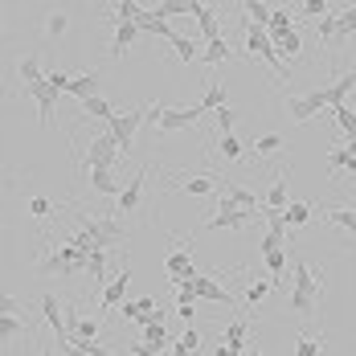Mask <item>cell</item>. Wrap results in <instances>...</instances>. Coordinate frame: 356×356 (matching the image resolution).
Wrapping results in <instances>:
<instances>
[{"label":"cell","mask_w":356,"mask_h":356,"mask_svg":"<svg viewBox=\"0 0 356 356\" xmlns=\"http://www.w3.org/2000/svg\"><path fill=\"white\" fill-rule=\"evenodd\" d=\"M291 312L295 316H312L316 312V303H320V295H323V283L316 279V270L303 262V258H295L291 262Z\"/></svg>","instance_id":"6da1fadb"},{"label":"cell","mask_w":356,"mask_h":356,"mask_svg":"<svg viewBox=\"0 0 356 356\" xmlns=\"http://www.w3.org/2000/svg\"><path fill=\"white\" fill-rule=\"evenodd\" d=\"M78 229L95 242V250H111V246H119V242H127V229H123L119 217H86V213H78Z\"/></svg>","instance_id":"7a4b0ae2"},{"label":"cell","mask_w":356,"mask_h":356,"mask_svg":"<svg viewBox=\"0 0 356 356\" xmlns=\"http://www.w3.org/2000/svg\"><path fill=\"white\" fill-rule=\"evenodd\" d=\"M78 270H86V254L74 246V242H62V246L54 250V254H45V258H37V275H78Z\"/></svg>","instance_id":"3957f363"},{"label":"cell","mask_w":356,"mask_h":356,"mask_svg":"<svg viewBox=\"0 0 356 356\" xmlns=\"http://www.w3.org/2000/svg\"><path fill=\"white\" fill-rule=\"evenodd\" d=\"M246 54H250V58H262V62H266V66H270L275 74H286V62L279 58V49H275V41L266 37V29H258L254 21L246 25Z\"/></svg>","instance_id":"277c9868"},{"label":"cell","mask_w":356,"mask_h":356,"mask_svg":"<svg viewBox=\"0 0 356 356\" xmlns=\"http://www.w3.org/2000/svg\"><path fill=\"white\" fill-rule=\"evenodd\" d=\"M140 123H143V107H131L127 115H115V119L107 123V131H111V140L119 143V152H131V147H136Z\"/></svg>","instance_id":"5b68a950"},{"label":"cell","mask_w":356,"mask_h":356,"mask_svg":"<svg viewBox=\"0 0 356 356\" xmlns=\"http://www.w3.org/2000/svg\"><path fill=\"white\" fill-rule=\"evenodd\" d=\"M323 107H327L323 90H312V95H286V115H291V123H307V119H316Z\"/></svg>","instance_id":"8992f818"},{"label":"cell","mask_w":356,"mask_h":356,"mask_svg":"<svg viewBox=\"0 0 356 356\" xmlns=\"http://www.w3.org/2000/svg\"><path fill=\"white\" fill-rule=\"evenodd\" d=\"M115 156H119V143L111 140V131H103V136H95V140L86 143V172L90 168H115Z\"/></svg>","instance_id":"52a82bcc"},{"label":"cell","mask_w":356,"mask_h":356,"mask_svg":"<svg viewBox=\"0 0 356 356\" xmlns=\"http://www.w3.org/2000/svg\"><path fill=\"white\" fill-rule=\"evenodd\" d=\"M250 221H254V213L238 209L234 201H225V197H221V205H217V213L205 221V229H246Z\"/></svg>","instance_id":"ba28073f"},{"label":"cell","mask_w":356,"mask_h":356,"mask_svg":"<svg viewBox=\"0 0 356 356\" xmlns=\"http://www.w3.org/2000/svg\"><path fill=\"white\" fill-rule=\"evenodd\" d=\"M25 90H29V99L37 103L41 123H45V127H54V111H58V99H62V95H58V90H54L45 78H41V82H33V86H25Z\"/></svg>","instance_id":"9c48e42d"},{"label":"cell","mask_w":356,"mask_h":356,"mask_svg":"<svg viewBox=\"0 0 356 356\" xmlns=\"http://www.w3.org/2000/svg\"><path fill=\"white\" fill-rule=\"evenodd\" d=\"M143 180H147V168H143V172H136V177L123 184V193H119V201H115V209H119V213L131 217L136 209H140V201H143Z\"/></svg>","instance_id":"30bf717a"},{"label":"cell","mask_w":356,"mask_h":356,"mask_svg":"<svg viewBox=\"0 0 356 356\" xmlns=\"http://www.w3.org/2000/svg\"><path fill=\"white\" fill-rule=\"evenodd\" d=\"M127 283H131V270H127V266H123V270H115V279H111L107 291H103V312H115V307H123Z\"/></svg>","instance_id":"8fae6325"},{"label":"cell","mask_w":356,"mask_h":356,"mask_svg":"<svg viewBox=\"0 0 356 356\" xmlns=\"http://www.w3.org/2000/svg\"><path fill=\"white\" fill-rule=\"evenodd\" d=\"M193 291H197V299H209V303H225V307H234L229 291H225V286H217L209 275H197V279H193Z\"/></svg>","instance_id":"7c38bea8"},{"label":"cell","mask_w":356,"mask_h":356,"mask_svg":"<svg viewBox=\"0 0 356 356\" xmlns=\"http://www.w3.org/2000/svg\"><path fill=\"white\" fill-rule=\"evenodd\" d=\"M90 188H95L99 197H115V201H119V193H123V184H119V177H115L111 168H90Z\"/></svg>","instance_id":"4fadbf2b"},{"label":"cell","mask_w":356,"mask_h":356,"mask_svg":"<svg viewBox=\"0 0 356 356\" xmlns=\"http://www.w3.org/2000/svg\"><path fill=\"white\" fill-rule=\"evenodd\" d=\"M37 303H41V316H45V320H49V327H54V336L66 344V320H62V303H58L54 295H41Z\"/></svg>","instance_id":"5bb4252c"},{"label":"cell","mask_w":356,"mask_h":356,"mask_svg":"<svg viewBox=\"0 0 356 356\" xmlns=\"http://www.w3.org/2000/svg\"><path fill=\"white\" fill-rule=\"evenodd\" d=\"M180 193H188V197H209V193H217L221 188V177H188V180H177Z\"/></svg>","instance_id":"9a60e30c"},{"label":"cell","mask_w":356,"mask_h":356,"mask_svg":"<svg viewBox=\"0 0 356 356\" xmlns=\"http://www.w3.org/2000/svg\"><path fill=\"white\" fill-rule=\"evenodd\" d=\"M193 17H197V25H201V33H205V45L221 37V25H217V13L209 8V4H197V0H193Z\"/></svg>","instance_id":"2e32d148"},{"label":"cell","mask_w":356,"mask_h":356,"mask_svg":"<svg viewBox=\"0 0 356 356\" xmlns=\"http://www.w3.org/2000/svg\"><path fill=\"white\" fill-rule=\"evenodd\" d=\"M327 168H332V177H356V156L348 147H332L327 152Z\"/></svg>","instance_id":"e0dca14e"},{"label":"cell","mask_w":356,"mask_h":356,"mask_svg":"<svg viewBox=\"0 0 356 356\" xmlns=\"http://www.w3.org/2000/svg\"><path fill=\"white\" fill-rule=\"evenodd\" d=\"M136 37H140V25H136V21H119V25H115V41H111V58H123Z\"/></svg>","instance_id":"ac0fdd59"},{"label":"cell","mask_w":356,"mask_h":356,"mask_svg":"<svg viewBox=\"0 0 356 356\" xmlns=\"http://www.w3.org/2000/svg\"><path fill=\"white\" fill-rule=\"evenodd\" d=\"M356 86V70L348 74H340V82H332L327 90H323V99H327V111L332 107H344V99H348V90Z\"/></svg>","instance_id":"d6986e66"},{"label":"cell","mask_w":356,"mask_h":356,"mask_svg":"<svg viewBox=\"0 0 356 356\" xmlns=\"http://www.w3.org/2000/svg\"><path fill=\"white\" fill-rule=\"evenodd\" d=\"M86 275H95V291H107V250H90L86 254Z\"/></svg>","instance_id":"ffe728a7"},{"label":"cell","mask_w":356,"mask_h":356,"mask_svg":"<svg viewBox=\"0 0 356 356\" xmlns=\"http://www.w3.org/2000/svg\"><path fill=\"white\" fill-rule=\"evenodd\" d=\"M70 95L82 103V99H90V95H99V74L86 70V74H70Z\"/></svg>","instance_id":"44dd1931"},{"label":"cell","mask_w":356,"mask_h":356,"mask_svg":"<svg viewBox=\"0 0 356 356\" xmlns=\"http://www.w3.org/2000/svg\"><path fill=\"white\" fill-rule=\"evenodd\" d=\"M221 107H229V95H225V86H221V82H209V86H205V95H201V103H197V111H201V115H205V111H221Z\"/></svg>","instance_id":"7402d4cb"},{"label":"cell","mask_w":356,"mask_h":356,"mask_svg":"<svg viewBox=\"0 0 356 356\" xmlns=\"http://www.w3.org/2000/svg\"><path fill=\"white\" fill-rule=\"evenodd\" d=\"M246 336H250V320H229L225 323V348L242 353V348H246Z\"/></svg>","instance_id":"603a6c76"},{"label":"cell","mask_w":356,"mask_h":356,"mask_svg":"<svg viewBox=\"0 0 356 356\" xmlns=\"http://www.w3.org/2000/svg\"><path fill=\"white\" fill-rule=\"evenodd\" d=\"M283 221H286V229H299V225H307V221H312V205H307V201H286Z\"/></svg>","instance_id":"cb8c5ba5"},{"label":"cell","mask_w":356,"mask_h":356,"mask_svg":"<svg viewBox=\"0 0 356 356\" xmlns=\"http://www.w3.org/2000/svg\"><path fill=\"white\" fill-rule=\"evenodd\" d=\"M262 209H286V172H279V180L266 188V197H262Z\"/></svg>","instance_id":"d4e9b609"},{"label":"cell","mask_w":356,"mask_h":356,"mask_svg":"<svg viewBox=\"0 0 356 356\" xmlns=\"http://www.w3.org/2000/svg\"><path fill=\"white\" fill-rule=\"evenodd\" d=\"M225 201H234V205H238V209H246V213H258V193H250V188L225 184Z\"/></svg>","instance_id":"484cf974"},{"label":"cell","mask_w":356,"mask_h":356,"mask_svg":"<svg viewBox=\"0 0 356 356\" xmlns=\"http://www.w3.org/2000/svg\"><path fill=\"white\" fill-rule=\"evenodd\" d=\"M17 78H21L25 86L41 82V78H45V74H41V58H37V54H25V58L17 62Z\"/></svg>","instance_id":"4316f807"},{"label":"cell","mask_w":356,"mask_h":356,"mask_svg":"<svg viewBox=\"0 0 356 356\" xmlns=\"http://www.w3.org/2000/svg\"><path fill=\"white\" fill-rule=\"evenodd\" d=\"M291 29H295V25H291V8H275V13H270V25H266V37L279 41V37H286Z\"/></svg>","instance_id":"83f0119b"},{"label":"cell","mask_w":356,"mask_h":356,"mask_svg":"<svg viewBox=\"0 0 356 356\" xmlns=\"http://www.w3.org/2000/svg\"><path fill=\"white\" fill-rule=\"evenodd\" d=\"M82 111H86V115H95V119H103V123H111V119L119 115V111L111 107L107 99H103V95H90V99H82Z\"/></svg>","instance_id":"f1b7e54d"},{"label":"cell","mask_w":356,"mask_h":356,"mask_svg":"<svg viewBox=\"0 0 356 356\" xmlns=\"http://www.w3.org/2000/svg\"><path fill=\"white\" fill-rule=\"evenodd\" d=\"M140 33H156V37H164V41H172V25L164 21V17H156V13H143V21H140Z\"/></svg>","instance_id":"f546056e"},{"label":"cell","mask_w":356,"mask_h":356,"mask_svg":"<svg viewBox=\"0 0 356 356\" xmlns=\"http://www.w3.org/2000/svg\"><path fill=\"white\" fill-rule=\"evenodd\" d=\"M66 29H70V17H66L62 8H49V13H45V37H49V41H58Z\"/></svg>","instance_id":"4dcf8cb0"},{"label":"cell","mask_w":356,"mask_h":356,"mask_svg":"<svg viewBox=\"0 0 356 356\" xmlns=\"http://www.w3.org/2000/svg\"><path fill=\"white\" fill-rule=\"evenodd\" d=\"M275 152H283V136H279V131H266V136L254 140V156H258V160H266V156H275Z\"/></svg>","instance_id":"1f68e13d"},{"label":"cell","mask_w":356,"mask_h":356,"mask_svg":"<svg viewBox=\"0 0 356 356\" xmlns=\"http://www.w3.org/2000/svg\"><path fill=\"white\" fill-rule=\"evenodd\" d=\"M275 49H279V58H283V62H295V58L303 54V41H299V33L291 29L286 37H279V41H275Z\"/></svg>","instance_id":"d6a6232c"},{"label":"cell","mask_w":356,"mask_h":356,"mask_svg":"<svg viewBox=\"0 0 356 356\" xmlns=\"http://www.w3.org/2000/svg\"><path fill=\"white\" fill-rule=\"evenodd\" d=\"M242 152H246V147H242V140H238L234 131H229V136H217V156H221V160H242Z\"/></svg>","instance_id":"836d02e7"},{"label":"cell","mask_w":356,"mask_h":356,"mask_svg":"<svg viewBox=\"0 0 356 356\" xmlns=\"http://www.w3.org/2000/svg\"><path fill=\"white\" fill-rule=\"evenodd\" d=\"M168 45L177 49V58H180V62H201V49L193 45V37L177 33V37H172V41H168Z\"/></svg>","instance_id":"e575fe53"},{"label":"cell","mask_w":356,"mask_h":356,"mask_svg":"<svg viewBox=\"0 0 356 356\" xmlns=\"http://www.w3.org/2000/svg\"><path fill=\"white\" fill-rule=\"evenodd\" d=\"M225 58H229V41H225V37H217V41H209V45L201 49V62H209V66L225 62Z\"/></svg>","instance_id":"d590c367"},{"label":"cell","mask_w":356,"mask_h":356,"mask_svg":"<svg viewBox=\"0 0 356 356\" xmlns=\"http://www.w3.org/2000/svg\"><path fill=\"white\" fill-rule=\"evenodd\" d=\"M140 344H147V348H160V353H164V348H168V327H164V323L143 327V340H140Z\"/></svg>","instance_id":"8d00e7d4"},{"label":"cell","mask_w":356,"mask_h":356,"mask_svg":"<svg viewBox=\"0 0 356 356\" xmlns=\"http://www.w3.org/2000/svg\"><path fill=\"white\" fill-rule=\"evenodd\" d=\"M242 13H250V21H254L258 29H266V25H270V13H275V8H270V4H258V0H246V4H242Z\"/></svg>","instance_id":"74e56055"},{"label":"cell","mask_w":356,"mask_h":356,"mask_svg":"<svg viewBox=\"0 0 356 356\" xmlns=\"http://www.w3.org/2000/svg\"><path fill=\"white\" fill-rule=\"evenodd\" d=\"M332 115H336V123H340V131L348 136V140H356V111L344 103V107H332Z\"/></svg>","instance_id":"f35d334b"},{"label":"cell","mask_w":356,"mask_h":356,"mask_svg":"<svg viewBox=\"0 0 356 356\" xmlns=\"http://www.w3.org/2000/svg\"><path fill=\"white\" fill-rule=\"evenodd\" d=\"M152 13H156V17H164V21H168V17H193V4H177V0H164V4H156Z\"/></svg>","instance_id":"ab89813d"},{"label":"cell","mask_w":356,"mask_h":356,"mask_svg":"<svg viewBox=\"0 0 356 356\" xmlns=\"http://www.w3.org/2000/svg\"><path fill=\"white\" fill-rule=\"evenodd\" d=\"M356 33V4H348V8H340V29H336V41H344V37Z\"/></svg>","instance_id":"60d3db41"},{"label":"cell","mask_w":356,"mask_h":356,"mask_svg":"<svg viewBox=\"0 0 356 356\" xmlns=\"http://www.w3.org/2000/svg\"><path fill=\"white\" fill-rule=\"evenodd\" d=\"M327 221H332V225H340L344 234H356V209H332Z\"/></svg>","instance_id":"b9f144b4"},{"label":"cell","mask_w":356,"mask_h":356,"mask_svg":"<svg viewBox=\"0 0 356 356\" xmlns=\"http://www.w3.org/2000/svg\"><path fill=\"white\" fill-rule=\"evenodd\" d=\"M336 29H340V13L320 17V41H323V45H332V41H336Z\"/></svg>","instance_id":"7bdbcfd3"},{"label":"cell","mask_w":356,"mask_h":356,"mask_svg":"<svg viewBox=\"0 0 356 356\" xmlns=\"http://www.w3.org/2000/svg\"><path fill=\"white\" fill-rule=\"evenodd\" d=\"M323 353V336H299L295 356H320Z\"/></svg>","instance_id":"ee69618b"},{"label":"cell","mask_w":356,"mask_h":356,"mask_svg":"<svg viewBox=\"0 0 356 356\" xmlns=\"http://www.w3.org/2000/svg\"><path fill=\"white\" fill-rule=\"evenodd\" d=\"M49 213H54V201H49V197H41V193H37V197H29V217L45 221Z\"/></svg>","instance_id":"f6af8a7d"},{"label":"cell","mask_w":356,"mask_h":356,"mask_svg":"<svg viewBox=\"0 0 356 356\" xmlns=\"http://www.w3.org/2000/svg\"><path fill=\"white\" fill-rule=\"evenodd\" d=\"M266 295H270V283H266V279L250 283V286H246V307H258V303H262Z\"/></svg>","instance_id":"bcb514c9"},{"label":"cell","mask_w":356,"mask_h":356,"mask_svg":"<svg viewBox=\"0 0 356 356\" xmlns=\"http://www.w3.org/2000/svg\"><path fill=\"white\" fill-rule=\"evenodd\" d=\"M25 332V320L21 316H4L0 320V340H13V336H21Z\"/></svg>","instance_id":"7dc6e473"},{"label":"cell","mask_w":356,"mask_h":356,"mask_svg":"<svg viewBox=\"0 0 356 356\" xmlns=\"http://www.w3.org/2000/svg\"><path fill=\"white\" fill-rule=\"evenodd\" d=\"M213 119H217V131H221V136H229V131H234V123H238V111H234V107H221Z\"/></svg>","instance_id":"c3c4849f"},{"label":"cell","mask_w":356,"mask_h":356,"mask_svg":"<svg viewBox=\"0 0 356 356\" xmlns=\"http://www.w3.org/2000/svg\"><path fill=\"white\" fill-rule=\"evenodd\" d=\"M262 258H266V270H270V275H283L286 270V254L283 250H266Z\"/></svg>","instance_id":"681fc988"},{"label":"cell","mask_w":356,"mask_h":356,"mask_svg":"<svg viewBox=\"0 0 356 356\" xmlns=\"http://www.w3.org/2000/svg\"><path fill=\"white\" fill-rule=\"evenodd\" d=\"M45 82L58 90V95H70V74H62V70H49L45 74Z\"/></svg>","instance_id":"f907efd6"},{"label":"cell","mask_w":356,"mask_h":356,"mask_svg":"<svg viewBox=\"0 0 356 356\" xmlns=\"http://www.w3.org/2000/svg\"><path fill=\"white\" fill-rule=\"evenodd\" d=\"M299 13H303V17H327L332 8H327L323 0H303V4H299Z\"/></svg>","instance_id":"816d5d0a"},{"label":"cell","mask_w":356,"mask_h":356,"mask_svg":"<svg viewBox=\"0 0 356 356\" xmlns=\"http://www.w3.org/2000/svg\"><path fill=\"white\" fill-rule=\"evenodd\" d=\"M180 348H188V353H193V348H197V344H201V332H197V327H193V323H188V327H184V332H180V340H177Z\"/></svg>","instance_id":"f5cc1de1"},{"label":"cell","mask_w":356,"mask_h":356,"mask_svg":"<svg viewBox=\"0 0 356 356\" xmlns=\"http://www.w3.org/2000/svg\"><path fill=\"white\" fill-rule=\"evenodd\" d=\"M17 312H21L17 295H0V320H4V316H17Z\"/></svg>","instance_id":"db71d44e"},{"label":"cell","mask_w":356,"mask_h":356,"mask_svg":"<svg viewBox=\"0 0 356 356\" xmlns=\"http://www.w3.org/2000/svg\"><path fill=\"white\" fill-rule=\"evenodd\" d=\"M177 316L184 323H193V316H197V307H193V303H177Z\"/></svg>","instance_id":"11a10c76"},{"label":"cell","mask_w":356,"mask_h":356,"mask_svg":"<svg viewBox=\"0 0 356 356\" xmlns=\"http://www.w3.org/2000/svg\"><path fill=\"white\" fill-rule=\"evenodd\" d=\"M213 356H242V353H234V348H225V344H221V348H217Z\"/></svg>","instance_id":"9f6ffc18"},{"label":"cell","mask_w":356,"mask_h":356,"mask_svg":"<svg viewBox=\"0 0 356 356\" xmlns=\"http://www.w3.org/2000/svg\"><path fill=\"white\" fill-rule=\"evenodd\" d=\"M172 356H193V353H188V348H180V344H177V348H172Z\"/></svg>","instance_id":"6f0895ef"},{"label":"cell","mask_w":356,"mask_h":356,"mask_svg":"<svg viewBox=\"0 0 356 356\" xmlns=\"http://www.w3.org/2000/svg\"><path fill=\"white\" fill-rule=\"evenodd\" d=\"M344 147H348V152H353V156H356V140H348V143H344Z\"/></svg>","instance_id":"680465c9"},{"label":"cell","mask_w":356,"mask_h":356,"mask_svg":"<svg viewBox=\"0 0 356 356\" xmlns=\"http://www.w3.org/2000/svg\"><path fill=\"white\" fill-rule=\"evenodd\" d=\"M4 21H8V17H4V8H0V29H4Z\"/></svg>","instance_id":"91938a15"},{"label":"cell","mask_w":356,"mask_h":356,"mask_svg":"<svg viewBox=\"0 0 356 356\" xmlns=\"http://www.w3.org/2000/svg\"><path fill=\"white\" fill-rule=\"evenodd\" d=\"M41 356H54V353H41Z\"/></svg>","instance_id":"94428289"},{"label":"cell","mask_w":356,"mask_h":356,"mask_svg":"<svg viewBox=\"0 0 356 356\" xmlns=\"http://www.w3.org/2000/svg\"><path fill=\"white\" fill-rule=\"evenodd\" d=\"M254 356H262V353H254Z\"/></svg>","instance_id":"6125c7cd"}]
</instances>
